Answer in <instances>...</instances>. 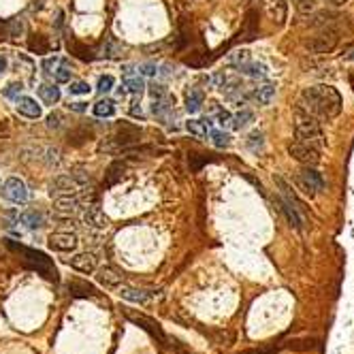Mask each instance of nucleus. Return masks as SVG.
Instances as JSON below:
<instances>
[{
  "instance_id": "412c9836",
  "label": "nucleus",
  "mask_w": 354,
  "mask_h": 354,
  "mask_svg": "<svg viewBox=\"0 0 354 354\" xmlns=\"http://www.w3.org/2000/svg\"><path fill=\"white\" fill-rule=\"evenodd\" d=\"M28 50L36 56H45L50 52V41H47V36H43V34H32L28 38Z\"/></svg>"
},
{
  "instance_id": "a18cd8bd",
  "label": "nucleus",
  "mask_w": 354,
  "mask_h": 354,
  "mask_svg": "<svg viewBox=\"0 0 354 354\" xmlns=\"http://www.w3.org/2000/svg\"><path fill=\"white\" fill-rule=\"evenodd\" d=\"M60 124H62V114L54 111V114L47 116V126L50 128H60Z\"/></svg>"
},
{
  "instance_id": "bb28decb",
  "label": "nucleus",
  "mask_w": 354,
  "mask_h": 354,
  "mask_svg": "<svg viewBox=\"0 0 354 354\" xmlns=\"http://www.w3.org/2000/svg\"><path fill=\"white\" fill-rule=\"evenodd\" d=\"M94 114L98 118H114L116 116V102L109 98H100L94 104Z\"/></svg>"
},
{
  "instance_id": "e433bc0d",
  "label": "nucleus",
  "mask_w": 354,
  "mask_h": 354,
  "mask_svg": "<svg viewBox=\"0 0 354 354\" xmlns=\"http://www.w3.org/2000/svg\"><path fill=\"white\" fill-rule=\"evenodd\" d=\"M228 62L230 64H246V62H250V52L248 50H241V52H235V54H230L228 56Z\"/></svg>"
},
{
  "instance_id": "4c0bfd02",
  "label": "nucleus",
  "mask_w": 354,
  "mask_h": 354,
  "mask_svg": "<svg viewBox=\"0 0 354 354\" xmlns=\"http://www.w3.org/2000/svg\"><path fill=\"white\" fill-rule=\"evenodd\" d=\"M114 84H116V79H114V77H111V75H104V77L98 79V86H96V90H98L100 94H107V92H111Z\"/></svg>"
},
{
  "instance_id": "4468645a",
  "label": "nucleus",
  "mask_w": 354,
  "mask_h": 354,
  "mask_svg": "<svg viewBox=\"0 0 354 354\" xmlns=\"http://www.w3.org/2000/svg\"><path fill=\"white\" fill-rule=\"evenodd\" d=\"M118 294L126 301L139 303V305H146L152 299V294L148 290H139V288H130V286H118Z\"/></svg>"
},
{
  "instance_id": "c756f323",
  "label": "nucleus",
  "mask_w": 354,
  "mask_h": 354,
  "mask_svg": "<svg viewBox=\"0 0 354 354\" xmlns=\"http://www.w3.org/2000/svg\"><path fill=\"white\" fill-rule=\"evenodd\" d=\"M254 120V116H252V111H248V109H244V111H239L237 116H232V120H230V126L235 128V130H241V128H246L248 124H250Z\"/></svg>"
},
{
  "instance_id": "9b49d317",
  "label": "nucleus",
  "mask_w": 354,
  "mask_h": 354,
  "mask_svg": "<svg viewBox=\"0 0 354 354\" xmlns=\"http://www.w3.org/2000/svg\"><path fill=\"white\" fill-rule=\"evenodd\" d=\"M84 224L86 226H90V228H98V230H102V228H107L109 226V218L104 216V212L98 207V205H90L84 212Z\"/></svg>"
},
{
  "instance_id": "0eeeda50",
  "label": "nucleus",
  "mask_w": 354,
  "mask_h": 354,
  "mask_svg": "<svg viewBox=\"0 0 354 354\" xmlns=\"http://www.w3.org/2000/svg\"><path fill=\"white\" fill-rule=\"evenodd\" d=\"M126 318L130 320V322H134L136 326H141L143 331H148V333L154 337V340H158L160 344H166V342H168L166 335H164V331L160 328V324L156 322V320L143 316V314H134V312H126Z\"/></svg>"
},
{
  "instance_id": "ddd939ff",
  "label": "nucleus",
  "mask_w": 354,
  "mask_h": 354,
  "mask_svg": "<svg viewBox=\"0 0 354 354\" xmlns=\"http://www.w3.org/2000/svg\"><path fill=\"white\" fill-rule=\"evenodd\" d=\"M15 107H18L22 116H26L30 120H38L43 116V109L38 107L36 100L30 98V96H18V98H15Z\"/></svg>"
},
{
  "instance_id": "39448f33",
  "label": "nucleus",
  "mask_w": 354,
  "mask_h": 354,
  "mask_svg": "<svg viewBox=\"0 0 354 354\" xmlns=\"http://www.w3.org/2000/svg\"><path fill=\"white\" fill-rule=\"evenodd\" d=\"M294 184L296 188H299L301 192H305V194H318L320 190H324V180L322 175H320L318 171H314V168H301V171H296L294 175Z\"/></svg>"
},
{
  "instance_id": "6e6552de",
  "label": "nucleus",
  "mask_w": 354,
  "mask_h": 354,
  "mask_svg": "<svg viewBox=\"0 0 354 354\" xmlns=\"http://www.w3.org/2000/svg\"><path fill=\"white\" fill-rule=\"evenodd\" d=\"M111 139H114L118 150L122 152L124 148H130V146H134V143L141 141V128L139 126H130V124H122Z\"/></svg>"
},
{
  "instance_id": "a19ab883",
  "label": "nucleus",
  "mask_w": 354,
  "mask_h": 354,
  "mask_svg": "<svg viewBox=\"0 0 354 354\" xmlns=\"http://www.w3.org/2000/svg\"><path fill=\"white\" fill-rule=\"evenodd\" d=\"M316 9V0H296V11L308 15L310 11Z\"/></svg>"
},
{
  "instance_id": "dca6fc26",
  "label": "nucleus",
  "mask_w": 354,
  "mask_h": 354,
  "mask_svg": "<svg viewBox=\"0 0 354 354\" xmlns=\"http://www.w3.org/2000/svg\"><path fill=\"white\" fill-rule=\"evenodd\" d=\"M96 280H98V284H102L104 288H118L122 286V276H118V273L111 269V267H102L96 271Z\"/></svg>"
},
{
  "instance_id": "58836bf2",
  "label": "nucleus",
  "mask_w": 354,
  "mask_h": 354,
  "mask_svg": "<svg viewBox=\"0 0 354 354\" xmlns=\"http://www.w3.org/2000/svg\"><path fill=\"white\" fill-rule=\"evenodd\" d=\"M68 92L70 94H90V86L86 82H68Z\"/></svg>"
},
{
  "instance_id": "09e8293b",
  "label": "nucleus",
  "mask_w": 354,
  "mask_h": 354,
  "mask_svg": "<svg viewBox=\"0 0 354 354\" xmlns=\"http://www.w3.org/2000/svg\"><path fill=\"white\" fill-rule=\"evenodd\" d=\"M22 30H24V26H22V22H20V20H13V22H9V36L18 34V32H22Z\"/></svg>"
},
{
  "instance_id": "5701e85b",
  "label": "nucleus",
  "mask_w": 354,
  "mask_h": 354,
  "mask_svg": "<svg viewBox=\"0 0 354 354\" xmlns=\"http://www.w3.org/2000/svg\"><path fill=\"white\" fill-rule=\"evenodd\" d=\"M286 9H288L286 0H269V15L273 18V22L284 24V20H286Z\"/></svg>"
},
{
  "instance_id": "a211bd4d",
  "label": "nucleus",
  "mask_w": 354,
  "mask_h": 354,
  "mask_svg": "<svg viewBox=\"0 0 354 354\" xmlns=\"http://www.w3.org/2000/svg\"><path fill=\"white\" fill-rule=\"evenodd\" d=\"M77 207H79V198L77 196H70V194H60L58 198L54 200V209L58 214H75L77 212Z\"/></svg>"
},
{
  "instance_id": "3c124183",
  "label": "nucleus",
  "mask_w": 354,
  "mask_h": 354,
  "mask_svg": "<svg viewBox=\"0 0 354 354\" xmlns=\"http://www.w3.org/2000/svg\"><path fill=\"white\" fill-rule=\"evenodd\" d=\"M230 120H232V116L228 114V111H220V114H218V122L222 126H230Z\"/></svg>"
},
{
  "instance_id": "9d476101",
  "label": "nucleus",
  "mask_w": 354,
  "mask_h": 354,
  "mask_svg": "<svg viewBox=\"0 0 354 354\" xmlns=\"http://www.w3.org/2000/svg\"><path fill=\"white\" fill-rule=\"evenodd\" d=\"M77 244L79 241L75 232H52L50 235V248L56 252H73Z\"/></svg>"
},
{
  "instance_id": "603ef678",
  "label": "nucleus",
  "mask_w": 354,
  "mask_h": 354,
  "mask_svg": "<svg viewBox=\"0 0 354 354\" xmlns=\"http://www.w3.org/2000/svg\"><path fill=\"white\" fill-rule=\"evenodd\" d=\"M68 109L77 111V114H84V111L88 109V104H86V102H70V104H68Z\"/></svg>"
},
{
  "instance_id": "b1692460",
  "label": "nucleus",
  "mask_w": 354,
  "mask_h": 354,
  "mask_svg": "<svg viewBox=\"0 0 354 354\" xmlns=\"http://www.w3.org/2000/svg\"><path fill=\"white\" fill-rule=\"evenodd\" d=\"M38 96L43 98V102H47V104H56L60 100V88H56V86H52V84H43L41 88H38Z\"/></svg>"
},
{
  "instance_id": "423d86ee",
  "label": "nucleus",
  "mask_w": 354,
  "mask_h": 354,
  "mask_svg": "<svg viewBox=\"0 0 354 354\" xmlns=\"http://www.w3.org/2000/svg\"><path fill=\"white\" fill-rule=\"evenodd\" d=\"M288 154H290L296 162H301L305 166H316L320 162V150L310 146V143H303V141L288 143Z\"/></svg>"
},
{
  "instance_id": "c03bdc74",
  "label": "nucleus",
  "mask_w": 354,
  "mask_h": 354,
  "mask_svg": "<svg viewBox=\"0 0 354 354\" xmlns=\"http://www.w3.org/2000/svg\"><path fill=\"white\" fill-rule=\"evenodd\" d=\"M139 73L146 75V77H154V75L158 73V68H156V64L148 62V64H141V66H139Z\"/></svg>"
},
{
  "instance_id": "473e14b6",
  "label": "nucleus",
  "mask_w": 354,
  "mask_h": 354,
  "mask_svg": "<svg viewBox=\"0 0 354 354\" xmlns=\"http://www.w3.org/2000/svg\"><path fill=\"white\" fill-rule=\"evenodd\" d=\"M124 88H126V92H130V94H141L146 84H143L141 77H124Z\"/></svg>"
},
{
  "instance_id": "20e7f679",
  "label": "nucleus",
  "mask_w": 354,
  "mask_h": 354,
  "mask_svg": "<svg viewBox=\"0 0 354 354\" xmlns=\"http://www.w3.org/2000/svg\"><path fill=\"white\" fill-rule=\"evenodd\" d=\"M337 41H340V32H337L335 28H322L316 36L308 38V41L303 43V47L310 54L320 56V54H331L337 47Z\"/></svg>"
},
{
  "instance_id": "f704fd0d",
  "label": "nucleus",
  "mask_w": 354,
  "mask_h": 354,
  "mask_svg": "<svg viewBox=\"0 0 354 354\" xmlns=\"http://www.w3.org/2000/svg\"><path fill=\"white\" fill-rule=\"evenodd\" d=\"M246 146L250 148L252 152H260L264 148V139H262V132L260 130H254L250 136H248V141H246Z\"/></svg>"
},
{
  "instance_id": "c9c22d12",
  "label": "nucleus",
  "mask_w": 354,
  "mask_h": 354,
  "mask_svg": "<svg viewBox=\"0 0 354 354\" xmlns=\"http://www.w3.org/2000/svg\"><path fill=\"white\" fill-rule=\"evenodd\" d=\"M212 141L216 148H228L230 146V134L222 130H212Z\"/></svg>"
},
{
  "instance_id": "5fc2aeb1",
  "label": "nucleus",
  "mask_w": 354,
  "mask_h": 354,
  "mask_svg": "<svg viewBox=\"0 0 354 354\" xmlns=\"http://www.w3.org/2000/svg\"><path fill=\"white\" fill-rule=\"evenodd\" d=\"M122 75L124 77H134V66H132V64H124V66H122Z\"/></svg>"
},
{
  "instance_id": "cd10ccee",
  "label": "nucleus",
  "mask_w": 354,
  "mask_h": 354,
  "mask_svg": "<svg viewBox=\"0 0 354 354\" xmlns=\"http://www.w3.org/2000/svg\"><path fill=\"white\" fill-rule=\"evenodd\" d=\"M92 136V130H88L86 126H79V128H73V130L68 132V143L70 146H82L88 139Z\"/></svg>"
},
{
  "instance_id": "8fccbe9b",
  "label": "nucleus",
  "mask_w": 354,
  "mask_h": 354,
  "mask_svg": "<svg viewBox=\"0 0 354 354\" xmlns=\"http://www.w3.org/2000/svg\"><path fill=\"white\" fill-rule=\"evenodd\" d=\"M130 116L134 120H143L146 116H143V111H141V104L139 102H132V107H130Z\"/></svg>"
},
{
  "instance_id": "4d7b16f0",
  "label": "nucleus",
  "mask_w": 354,
  "mask_h": 354,
  "mask_svg": "<svg viewBox=\"0 0 354 354\" xmlns=\"http://www.w3.org/2000/svg\"><path fill=\"white\" fill-rule=\"evenodd\" d=\"M6 70V58H2V56H0V75H2Z\"/></svg>"
},
{
  "instance_id": "49530a36",
  "label": "nucleus",
  "mask_w": 354,
  "mask_h": 354,
  "mask_svg": "<svg viewBox=\"0 0 354 354\" xmlns=\"http://www.w3.org/2000/svg\"><path fill=\"white\" fill-rule=\"evenodd\" d=\"M20 92H22V84H11L4 90V96H6V98H18Z\"/></svg>"
},
{
  "instance_id": "7ed1b4c3",
  "label": "nucleus",
  "mask_w": 354,
  "mask_h": 354,
  "mask_svg": "<svg viewBox=\"0 0 354 354\" xmlns=\"http://www.w3.org/2000/svg\"><path fill=\"white\" fill-rule=\"evenodd\" d=\"M9 248H13V250H18V252H22L24 256H26V260H28V264L34 271H38L43 278H47V280H58V271H56V267H54V262L47 258V256L43 254V252H38V250H30V248H24V246H15L13 241H9Z\"/></svg>"
},
{
  "instance_id": "f03ea898",
  "label": "nucleus",
  "mask_w": 354,
  "mask_h": 354,
  "mask_svg": "<svg viewBox=\"0 0 354 354\" xmlns=\"http://www.w3.org/2000/svg\"><path fill=\"white\" fill-rule=\"evenodd\" d=\"M294 132H296V139L303 143H310L314 148L324 146V134H322V128H320V120L316 116H312L301 100L294 104Z\"/></svg>"
},
{
  "instance_id": "f3484780",
  "label": "nucleus",
  "mask_w": 354,
  "mask_h": 354,
  "mask_svg": "<svg viewBox=\"0 0 354 354\" xmlns=\"http://www.w3.org/2000/svg\"><path fill=\"white\" fill-rule=\"evenodd\" d=\"M66 50L82 62H92L94 60V50H92V47L79 43V41H75V38H70V41L66 43Z\"/></svg>"
},
{
  "instance_id": "79ce46f5",
  "label": "nucleus",
  "mask_w": 354,
  "mask_h": 354,
  "mask_svg": "<svg viewBox=\"0 0 354 354\" xmlns=\"http://www.w3.org/2000/svg\"><path fill=\"white\" fill-rule=\"evenodd\" d=\"M54 77H56V82H58V84H68L70 82V70L66 66H60V68L54 70Z\"/></svg>"
},
{
  "instance_id": "13d9d810",
  "label": "nucleus",
  "mask_w": 354,
  "mask_h": 354,
  "mask_svg": "<svg viewBox=\"0 0 354 354\" xmlns=\"http://www.w3.org/2000/svg\"><path fill=\"white\" fill-rule=\"evenodd\" d=\"M56 62H58V58H54V60H45V62H43V68H50V66H54Z\"/></svg>"
},
{
  "instance_id": "2eb2a0df",
  "label": "nucleus",
  "mask_w": 354,
  "mask_h": 354,
  "mask_svg": "<svg viewBox=\"0 0 354 354\" xmlns=\"http://www.w3.org/2000/svg\"><path fill=\"white\" fill-rule=\"evenodd\" d=\"M77 182L73 180V175H60L52 182V194H70L73 190H77Z\"/></svg>"
},
{
  "instance_id": "4be33fe9",
  "label": "nucleus",
  "mask_w": 354,
  "mask_h": 354,
  "mask_svg": "<svg viewBox=\"0 0 354 354\" xmlns=\"http://www.w3.org/2000/svg\"><path fill=\"white\" fill-rule=\"evenodd\" d=\"M203 104V92L196 90V88H190L186 92V111L188 114H196Z\"/></svg>"
},
{
  "instance_id": "1a4fd4ad",
  "label": "nucleus",
  "mask_w": 354,
  "mask_h": 354,
  "mask_svg": "<svg viewBox=\"0 0 354 354\" xmlns=\"http://www.w3.org/2000/svg\"><path fill=\"white\" fill-rule=\"evenodd\" d=\"M2 192H4V196L13 200V203H20L24 205L28 200V188H26V184H24L22 180H18V177H9V180L4 182V186H2Z\"/></svg>"
},
{
  "instance_id": "f257e3e1",
  "label": "nucleus",
  "mask_w": 354,
  "mask_h": 354,
  "mask_svg": "<svg viewBox=\"0 0 354 354\" xmlns=\"http://www.w3.org/2000/svg\"><path fill=\"white\" fill-rule=\"evenodd\" d=\"M301 102L312 116L318 120H333L342 111V96L331 86H312L305 88L301 94Z\"/></svg>"
},
{
  "instance_id": "ea45409f",
  "label": "nucleus",
  "mask_w": 354,
  "mask_h": 354,
  "mask_svg": "<svg viewBox=\"0 0 354 354\" xmlns=\"http://www.w3.org/2000/svg\"><path fill=\"white\" fill-rule=\"evenodd\" d=\"M150 96H152L154 100L164 98V96H166V86H162V84H152V86H150Z\"/></svg>"
},
{
  "instance_id": "72a5a7b5",
  "label": "nucleus",
  "mask_w": 354,
  "mask_h": 354,
  "mask_svg": "<svg viewBox=\"0 0 354 354\" xmlns=\"http://www.w3.org/2000/svg\"><path fill=\"white\" fill-rule=\"evenodd\" d=\"M122 50H124V47L120 45L116 38H107V43H104V50L102 52H104V58H118V56L122 54Z\"/></svg>"
},
{
  "instance_id": "052dcab7",
  "label": "nucleus",
  "mask_w": 354,
  "mask_h": 354,
  "mask_svg": "<svg viewBox=\"0 0 354 354\" xmlns=\"http://www.w3.org/2000/svg\"><path fill=\"white\" fill-rule=\"evenodd\" d=\"M331 2H333V4H344L346 0H331Z\"/></svg>"
},
{
  "instance_id": "2f4dec72",
  "label": "nucleus",
  "mask_w": 354,
  "mask_h": 354,
  "mask_svg": "<svg viewBox=\"0 0 354 354\" xmlns=\"http://www.w3.org/2000/svg\"><path fill=\"white\" fill-rule=\"evenodd\" d=\"M68 290L73 292L75 296H92L94 294V288L90 284H86V282H70Z\"/></svg>"
},
{
  "instance_id": "37998d69",
  "label": "nucleus",
  "mask_w": 354,
  "mask_h": 354,
  "mask_svg": "<svg viewBox=\"0 0 354 354\" xmlns=\"http://www.w3.org/2000/svg\"><path fill=\"white\" fill-rule=\"evenodd\" d=\"M188 162H190V168H192V171H198V168L203 166L205 162H209V158H198L196 154H190Z\"/></svg>"
},
{
  "instance_id": "6ab92c4d",
  "label": "nucleus",
  "mask_w": 354,
  "mask_h": 354,
  "mask_svg": "<svg viewBox=\"0 0 354 354\" xmlns=\"http://www.w3.org/2000/svg\"><path fill=\"white\" fill-rule=\"evenodd\" d=\"M18 220L24 224V226H28V228H32V230H36V228H43V226H45L43 214H41V212H36V209H28V212H24Z\"/></svg>"
},
{
  "instance_id": "393cba45",
  "label": "nucleus",
  "mask_w": 354,
  "mask_h": 354,
  "mask_svg": "<svg viewBox=\"0 0 354 354\" xmlns=\"http://www.w3.org/2000/svg\"><path fill=\"white\" fill-rule=\"evenodd\" d=\"M273 96H276V86L273 84H264L254 90V98L258 104H269L273 100Z\"/></svg>"
},
{
  "instance_id": "de8ad7c7",
  "label": "nucleus",
  "mask_w": 354,
  "mask_h": 354,
  "mask_svg": "<svg viewBox=\"0 0 354 354\" xmlns=\"http://www.w3.org/2000/svg\"><path fill=\"white\" fill-rule=\"evenodd\" d=\"M226 77H228V75H224V73H214L212 77H209V82L214 84V88H218V90H220L222 84L226 82Z\"/></svg>"
},
{
  "instance_id": "c85d7f7f",
  "label": "nucleus",
  "mask_w": 354,
  "mask_h": 354,
  "mask_svg": "<svg viewBox=\"0 0 354 354\" xmlns=\"http://www.w3.org/2000/svg\"><path fill=\"white\" fill-rule=\"evenodd\" d=\"M186 130H188L190 134L198 136V139H203V136H207L209 126L203 122V120H188V122H186Z\"/></svg>"
},
{
  "instance_id": "bf43d9fd",
  "label": "nucleus",
  "mask_w": 354,
  "mask_h": 354,
  "mask_svg": "<svg viewBox=\"0 0 354 354\" xmlns=\"http://www.w3.org/2000/svg\"><path fill=\"white\" fill-rule=\"evenodd\" d=\"M346 58H350V60H354V47H352V50L348 52V56H346Z\"/></svg>"
},
{
  "instance_id": "f8f14e48",
  "label": "nucleus",
  "mask_w": 354,
  "mask_h": 354,
  "mask_svg": "<svg viewBox=\"0 0 354 354\" xmlns=\"http://www.w3.org/2000/svg\"><path fill=\"white\" fill-rule=\"evenodd\" d=\"M68 264L79 273H94L96 271V256L92 252H79L73 258H68Z\"/></svg>"
},
{
  "instance_id": "a878e982",
  "label": "nucleus",
  "mask_w": 354,
  "mask_h": 354,
  "mask_svg": "<svg viewBox=\"0 0 354 354\" xmlns=\"http://www.w3.org/2000/svg\"><path fill=\"white\" fill-rule=\"evenodd\" d=\"M239 70L248 77H267V66L260 62H246L239 64Z\"/></svg>"
},
{
  "instance_id": "864d4df0",
  "label": "nucleus",
  "mask_w": 354,
  "mask_h": 354,
  "mask_svg": "<svg viewBox=\"0 0 354 354\" xmlns=\"http://www.w3.org/2000/svg\"><path fill=\"white\" fill-rule=\"evenodd\" d=\"M6 36H9V22L0 20V38H6Z\"/></svg>"
},
{
  "instance_id": "7c9ffc66",
  "label": "nucleus",
  "mask_w": 354,
  "mask_h": 354,
  "mask_svg": "<svg viewBox=\"0 0 354 354\" xmlns=\"http://www.w3.org/2000/svg\"><path fill=\"white\" fill-rule=\"evenodd\" d=\"M280 205H282V212L286 214L288 222H290L294 228H301V218H299V214H296V209H292V203H288V200H282Z\"/></svg>"
},
{
  "instance_id": "6e6d98bb",
  "label": "nucleus",
  "mask_w": 354,
  "mask_h": 354,
  "mask_svg": "<svg viewBox=\"0 0 354 354\" xmlns=\"http://www.w3.org/2000/svg\"><path fill=\"white\" fill-rule=\"evenodd\" d=\"M350 232H352V241H354V194H352V222H350Z\"/></svg>"
},
{
  "instance_id": "aec40b11",
  "label": "nucleus",
  "mask_w": 354,
  "mask_h": 354,
  "mask_svg": "<svg viewBox=\"0 0 354 354\" xmlns=\"http://www.w3.org/2000/svg\"><path fill=\"white\" fill-rule=\"evenodd\" d=\"M126 177V164L124 162H114L107 168V175H104V186H116Z\"/></svg>"
}]
</instances>
